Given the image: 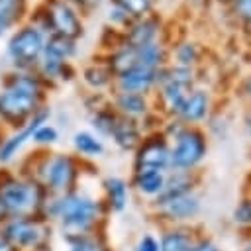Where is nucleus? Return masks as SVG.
I'll return each instance as SVG.
<instances>
[{
    "label": "nucleus",
    "mask_w": 251,
    "mask_h": 251,
    "mask_svg": "<svg viewBox=\"0 0 251 251\" xmlns=\"http://www.w3.org/2000/svg\"><path fill=\"white\" fill-rule=\"evenodd\" d=\"M6 220H8V214H6V212H4V208L0 206V227H2V224H4Z\"/></svg>",
    "instance_id": "38"
},
{
    "label": "nucleus",
    "mask_w": 251,
    "mask_h": 251,
    "mask_svg": "<svg viewBox=\"0 0 251 251\" xmlns=\"http://www.w3.org/2000/svg\"><path fill=\"white\" fill-rule=\"evenodd\" d=\"M118 92H135V94H147L153 86H157V71L145 69V67H133L114 78L112 84Z\"/></svg>",
    "instance_id": "11"
},
{
    "label": "nucleus",
    "mask_w": 251,
    "mask_h": 251,
    "mask_svg": "<svg viewBox=\"0 0 251 251\" xmlns=\"http://www.w3.org/2000/svg\"><path fill=\"white\" fill-rule=\"evenodd\" d=\"M76 10L78 8H92V6H98L100 4V0H69Z\"/></svg>",
    "instance_id": "34"
},
{
    "label": "nucleus",
    "mask_w": 251,
    "mask_h": 251,
    "mask_svg": "<svg viewBox=\"0 0 251 251\" xmlns=\"http://www.w3.org/2000/svg\"><path fill=\"white\" fill-rule=\"evenodd\" d=\"M208 108H210V96L206 90H200V88H194L188 92L186 100H184V106L180 110V118L184 122H200L206 114H208Z\"/></svg>",
    "instance_id": "16"
},
{
    "label": "nucleus",
    "mask_w": 251,
    "mask_h": 251,
    "mask_svg": "<svg viewBox=\"0 0 251 251\" xmlns=\"http://www.w3.org/2000/svg\"><path fill=\"white\" fill-rule=\"evenodd\" d=\"M20 173L37 180L49 196H61L76 190L80 167L78 161L69 153H51L47 149H37L25 159Z\"/></svg>",
    "instance_id": "3"
},
{
    "label": "nucleus",
    "mask_w": 251,
    "mask_h": 251,
    "mask_svg": "<svg viewBox=\"0 0 251 251\" xmlns=\"http://www.w3.org/2000/svg\"><path fill=\"white\" fill-rule=\"evenodd\" d=\"M112 108L124 116V118H131L137 120L141 116H145L149 112V102L145 94H135V92H114L112 96Z\"/></svg>",
    "instance_id": "14"
},
{
    "label": "nucleus",
    "mask_w": 251,
    "mask_h": 251,
    "mask_svg": "<svg viewBox=\"0 0 251 251\" xmlns=\"http://www.w3.org/2000/svg\"><path fill=\"white\" fill-rule=\"evenodd\" d=\"M4 135H6V129L0 126V145H2V139H4Z\"/></svg>",
    "instance_id": "39"
},
{
    "label": "nucleus",
    "mask_w": 251,
    "mask_h": 251,
    "mask_svg": "<svg viewBox=\"0 0 251 251\" xmlns=\"http://www.w3.org/2000/svg\"><path fill=\"white\" fill-rule=\"evenodd\" d=\"M157 86L161 88V100H163V104L169 108L171 114H176L178 116L180 110H182V106H184V100H186V96H188V92L192 88H186V86H180V84H175V82H169V80H165V82H161Z\"/></svg>",
    "instance_id": "21"
},
{
    "label": "nucleus",
    "mask_w": 251,
    "mask_h": 251,
    "mask_svg": "<svg viewBox=\"0 0 251 251\" xmlns=\"http://www.w3.org/2000/svg\"><path fill=\"white\" fill-rule=\"evenodd\" d=\"M27 18V0H0V35L16 29Z\"/></svg>",
    "instance_id": "15"
},
{
    "label": "nucleus",
    "mask_w": 251,
    "mask_h": 251,
    "mask_svg": "<svg viewBox=\"0 0 251 251\" xmlns=\"http://www.w3.org/2000/svg\"><path fill=\"white\" fill-rule=\"evenodd\" d=\"M49 84L35 71H10L0 88V126L6 131L22 129L47 100Z\"/></svg>",
    "instance_id": "1"
},
{
    "label": "nucleus",
    "mask_w": 251,
    "mask_h": 251,
    "mask_svg": "<svg viewBox=\"0 0 251 251\" xmlns=\"http://www.w3.org/2000/svg\"><path fill=\"white\" fill-rule=\"evenodd\" d=\"M192 249V243H190V237L184 235L182 231H171L163 237L161 245H159V251H190Z\"/></svg>",
    "instance_id": "28"
},
{
    "label": "nucleus",
    "mask_w": 251,
    "mask_h": 251,
    "mask_svg": "<svg viewBox=\"0 0 251 251\" xmlns=\"http://www.w3.org/2000/svg\"><path fill=\"white\" fill-rule=\"evenodd\" d=\"M231 10L241 22L251 24V0H231Z\"/></svg>",
    "instance_id": "31"
},
{
    "label": "nucleus",
    "mask_w": 251,
    "mask_h": 251,
    "mask_svg": "<svg viewBox=\"0 0 251 251\" xmlns=\"http://www.w3.org/2000/svg\"><path fill=\"white\" fill-rule=\"evenodd\" d=\"M73 147L82 157H100L104 153L102 139L90 131H76L73 135Z\"/></svg>",
    "instance_id": "24"
},
{
    "label": "nucleus",
    "mask_w": 251,
    "mask_h": 251,
    "mask_svg": "<svg viewBox=\"0 0 251 251\" xmlns=\"http://www.w3.org/2000/svg\"><path fill=\"white\" fill-rule=\"evenodd\" d=\"M110 137H112L114 143H116L120 149H124V151H135L137 145H139L141 139H143V137H141V127H139V124H137L135 120L124 118V116H120V114H118V120H116L114 127H112Z\"/></svg>",
    "instance_id": "13"
},
{
    "label": "nucleus",
    "mask_w": 251,
    "mask_h": 251,
    "mask_svg": "<svg viewBox=\"0 0 251 251\" xmlns=\"http://www.w3.org/2000/svg\"><path fill=\"white\" fill-rule=\"evenodd\" d=\"M135 251H159V243H157L151 235H145V237L139 241V245H137Z\"/></svg>",
    "instance_id": "33"
},
{
    "label": "nucleus",
    "mask_w": 251,
    "mask_h": 251,
    "mask_svg": "<svg viewBox=\"0 0 251 251\" xmlns=\"http://www.w3.org/2000/svg\"><path fill=\"white\" fill-rule=\"evenodd\" d=\"M206 155V139L204 133L196 127H182L175 135V147L171 149L169 167L186 171L198 165Z\"/></svg>",
    "instance_id": "7"
},
{
    "label": "nucleus",
    "mask_w": 251,
    "mask_h": 251,
    "mask_svg": "<svg viewBox=\"0 0 251 251\" xmlns=\"http://www.w3.org/2000/svg\"><path fill=\"white\" fill-rule=\"evenodd\" d=\"M0 251H16V249L6 241V237L2 235V231H0Z\"/></svg>",
    "instance_id": "36"
},
{
    "label": "nucleus",
    "mask_w": 251,
    "mask_h": 251,
    "mask_svg": "<svg viewBox=\"0 0 251 251\" xmlns=\"http://www.w3.org/2000/svg\"><path fill=\"white\" fill-rule=\"evenodd\" d=\"M171 161V147L167 145V139L163 135H151L141 139V143L135 149V161H133V173L141 171H165Z\"/></svg>",
    "instance_id": "9"
},
{
    "label": "nucleus",
    "mask_w": 251,
    "mask_h": 251,
    "mask_svg": "<svg viewBox=\"0 0 251 251\" xmlns=\"http://www.w3.org/2000/svg\"><path fill=\"white\" fill-rule=\"evenodd\" d=\"M43 53L53 55V57L63 59V61H71L76 55V41L69 39V37H63V35H57V33H49L45 37Z\"/></svg>",
    "instance_id": "22"
},
{
    "label": "nucleus",
    "mask_w": 251,
    "mask_h": 251,
    "mask_svg": "<svg viewBox=\"0 0 251 251\" xmlns=\"http://www.w3.org/2000/svg\"><path fill=\"white\" fill-rule=\"evenodd\" d=\"M163 208V214L171 220H184V218H190L198 212V198L192 196V194H184V196H178V198H173L165 204H161Z\"/></svg>",
    "instance_id": "19"
},
{
    "label": "nucleus",
    "mask_w": 251,
    "mask_h": 251,
    "mask_svg": "<svg viewBox=\"0 0 251 251\" xmlns=\"http://www.w3.org/2000/svg\"><path fill=\"white\" fill-rule=\"evenodd\" d=\"M245 251H251V245H249V247H247V249H245Z\"/></svg>",
    "instance_id": "41"
},
{
    "label": "nucleus",
    "mask_w": 251,
    "mask_h": 251,
    "mask_svg": "<svg viewBox=\"0 0 251 251\" xmlns=\"http://www.w3.org/2000/svg\"><path fill=\"white\" fill-rule=\"evenodd\" d=\"M235 220L241 224H251V200H243L235 208Z\"/></svg>",
    "instance_id": "32"
},
{
    "label": "nucleus",
    "mask_w": 251,
    "mask_h": 251,
    "mask_svg": "<svg viewBox=\"0 0 251 251\" xmlns=\"http://www.w3.org/2000/svg\"><path fill=\"white\" fill-rule=\"evenodd\" d=\"M198 55H200V51H198V45L196 43H180L178 47H176V51H175V57H176V65H180V67H190L192 69V65L198 61Z\"/></svg>",
    "instance_id": "30"
},
{
    "label": "nucleus",
    "mask_w": 251,
    "mask_h": 251,
    "mask_svg": "<svg viewBox=\"0 0 251 251\" xmlns=\"http://www.w3.org/2000/svg\"><path fill=\"white\" fill-rule=\"evenodd\" d=\"M47 196L37 180L10 167H0V206L8 218L41 216Z\"/></svg>",
    "instance_id": "4"
},
{
    "label": "nucleus",
    "mask_w": 251,
    "mask_h": 251,
    "mask_svg": "<svg viewBox=\"0 0 251 251\" xmlns=\"http://www.w3.org/2000/svg\"><path fill=\"white\" fill-rule=\"evenodd\" d=\"M41 6L47 12L49 33H57L69 39H78L84 33V25L78 10L69 0H43Z\"/></svg>",
    "instance_id": "8"
},
{
    "label": "nucleus",
    "mask_w": 251,
    "mask_h": 251,
    "mask_svg": "<svg viewBox=\"0 0 251 251\" xmlns=\"http://www.w3.org/2000/svg\"><path fill=\"white\" fill-rule=\"evenodd\" d=\"M159 29H161V22L155 16H151V14L145 16V18H141V20H135L124 31L126 45H129V47H141V45H147V43H155L157 41V35H159Z\"/></svg>",
    "instance_id": "12"
},
{
    "label": "nucleus",
    "mask_w": 251,
    "mask_h": 251,
    "mask_svg": "<svg viewBox=\"0 0 251 251\" xmlns=\"http://www.w3.org/2000/svg\"><path fill=\"white\" fill-rule=\"evenodd\" d=\"M82 80L92 90H104V88L114 84V75L104 61L102 63H90L82 69Z\"/></svg>",
    "instance_id": "20"
},
{
    "label": "nucleus",
    "mask_w": 251,
    "mask_h": 251,
    "mask_svg": "<svg viewBox=\"0 0 251 251\" xmlns=\"http://www.w3.org/2000/svg\"><path fill=\"white\" fill-rule=\"evenodd\" d=\"M190 251H218V247L212 243H200V245H194Z\"/></svg>",
    "instance_id": "35"
},
{
    "label": "nucleus",
    "mask_w": 251,
    "mask_h": 251,
    "mask_svg": "<svg viewBox=\"0 0 251 251\" xmlns=\"http://www.w3.org/2000/svg\"><path fill=\"white\" fill-rule=\"evenodd\" d=\"M247 131H249V135H251V114H249V118H247Z\"/></svg>",
    "instance_id": "40"
},
{
    "label": "nucleus",
    "mask_w": 251,
    "mask_h": 251,
    "mask_svg": "<svg viewBox=\"0 0 251 251\" xmlns=\"http://www.w3.org/2000/svg\"><path fill=\"white\" fill-rule=\"evenodd\" d=\"M190 184H192L190 176H188L186 173H182V171H178L176 175L165 178V186H163V190L157 194V204L161 206V204H165V202H169V200H173V198L190 194Z\"/></svg>",
    "instance_id": "17"
},
{
    "label": "nucleus",
    "mask_w": 251,
    "mask_h": 251,
    "mask_svg": "<svg viewBox=\"0 0 251 251\" xmlns=\"http://www.w3.org/2000/svg\"><path fill=\"white\" fill-rule=\"evenodd\" d=\"M69 251H108V247L98 233H88L69 241Z\"/></svg>",
    "instance_id": "27"
},
{
    "label": "nucleus",
    "mask_w": 251,
    "mask_h": 251,
    "mask_svg": "<svg viewBox=\"0 0 251 251\" xmlns=\"http://www.w3.org/2000/svg\"><path fill=\"white\" fill-rule=\"evenodd\" d=\"M49 116H51V112H49V108L47 106H43L22 129H16V131H6V135H4V139H2V145H0V167H8L16 157H18V153L22 151V147L27 143V141H31V135H33V131L41 126V124H47V120H49Z\"/></svg>",
    "instance_id": "10"
},
{
    "label": "nucleus",
    "mask_w": 251,
    "mask_h": 251,
    "mask_svg": "<svg viewBox=\"0 0 251 251\" xmlns=\"http://www.w3.org/2000/svg\"><path fill=\"white\" fill-rule=\"evenodd\" d=\"M110 2H112V6H116L124 14H127L133 22L149 16L153 10V4H155V0H110Z\"/></svg>",
    "instance_id": "26"
},
{
    "label": "nucleus",
    "mask_w": 251,
    "mask_h": 251,
    "mask_svg": "<svg viewBox=\"0 0 251 251\" xmlns=\"http://www.w3.org/2000/svg\"><path fill=\"white\" fill-rule=\"evenodd\" d=\"M165 175L161 171H141L133 173V186L147 196H157L165 186Z\"/></svg>",
    "instance_id": "23"
},
{
    "label": "nucleus",
    "mask_w": 251,
    "mask_h": 251,
    "mask_svg": "<svg viewBox=\"0 0 251 251\" xmlns=\"http://www.w3.org/2000/svg\"><path fill=\"white\" fill-rule=\"evenodd\" d=\"M41 216L49 222H57L63 237L69 243L82 235L96 233L98 222L102 218V202L73 190L61 196H47Z\"/></svg>",
    "instance_id": "2"
},
{
    "label": "nucleus",
    "mask_w": 251,
    "mask_h": 251,
    "mask_svg": "<svg viewBox=\"0 0 251 251\" xmlns=\"http://www.w3.org/2000/svg\"><path fill=\"white\" fill-rule=\"evenodd\" d=\"M57 139H59V131L49 122L47 124H41L33 131V135H31V141L37 145V149H49L53 143H57Z\"/></svg>",
    "instance_id": "29"
},
{
    "label": "nucleus",
    "mask_w": 251,
    "mask_h": 251,
    "mask_svg": "<svg viewBox=\"0 0 251 251\" xmlns=\"http://www.w3.org/2000/svg\"><path fill=\"white\" fill-rule=\"evenodd\" d=\"M243 90H245V94L251 98V75H249V76L243 80Z\"/></svg>",
    "instance_id": "37"
},
{
    "label": "nucleus",
    "mask_w": 251,
    "mask_h": 251,
    "mask_svg": "<svg viewBox=\"0 0 251 251\" xmlns=\"http://www.w3.org/2000/svg\"><path fill=\"white\" fill-rule=\"evenodd\" d=\"M45 37L47 35L29 22H24L22 25H18L12 31L6 45V53H8V59L12 61V67L16 71H35L43 55Z\"/></svg>",
    "instance_id": "6"
},
{
    "label": "nucleus",
    "mask_w": 251,
    "mask_h": 251,
    "mask_svg": "<svg viewBox=\"0 0 251 251\" xmlns=\"http://www.w3.org/2000/svg\"><path fill=\"white\" fill-rule=\"evenodd\" d=\"M106 204L112 212H122L127 204V182L120 176H108L104 180Z\"/></svg>",
    "instance_id": "18"
},
{
    "label": "nucleus",
    "mask_w": 251,
    "mask_h": 251,
    "mask_svg": "<svg viewBox=\"0 0 251 251\" xmlns=\"http://www.w3.org/2000/svg\"><path fill=\"white\" fill-rule=\"evenodd\" d=\"M116 120H118V112L112 106H98L90 116L92 127L96 129L98 135H104V137H110Z\"/></svg>",
    "instance_id": "25"
},
{
    "label": "nucleus",
    "mask_w": 251,
    "mask_h": 251,
    "mask_svg": "<svg viewBox=\"0 0 251 251\" xmlns=\"http://www.w3.org/2000/svg\"><path fill=\"white\" fill-rule=\"evenodd\" d=\"M0 231L16 251H49L51 247L53 227L43 216L8 218Z\"/></svg>",
    "instance_id": "5"
}]
</instances>
